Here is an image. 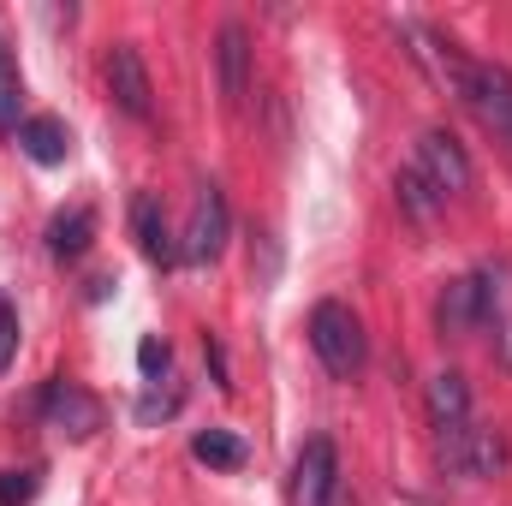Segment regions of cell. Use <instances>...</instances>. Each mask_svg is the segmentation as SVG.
<instances>
[{
  "mask_svg": "<svg viewBox=\"0 0 512 506\" xmlns=\"http://www.w3.org/2000/svg\"><path fill=\"white\" fill-rule=\"evenodd\" d=\"M310 352L322 358V370L334 381H352L364 364H370V340H364V322L352 304L340 298H322L310 310Z\"/></svg>",
  "mask_w": 512,
  "mask_h": 506,
  "instance_id": "obj_1",
  "label": "cell"
},
{
  "mask_svg": "<svg viewBox=\"0 0 512 506\" xmlns=\"http://www.w3.org/2000/svg\"><path fill=\"white\" fill-rule=\"evenodd\" d=\"M42 423L54 429V435H66V441H90L102 423H108V411H102V399L90 393V387H78V381H48L42 387Z\"/></svg>",
  "mask_w": 512,
  "mask_h": 506,
  "instance_id": "obj_2",
  "label": "cell"
},
{
  "mask_svg": "<svg viewBox=\"0 0 512 506\" xmlns=\"http://www.w3.org/2000/svg\"><path fill=\"white\" fill-rule=\"evenodd\" d=\"M441 465L453 477H501L507 471V441L483 423H459V429H441Z\"/></svg>",
  "mask_w": 512,
  "mask_h": 506,
  "instance_id": "obj_3",
  "label": "cell"
},
{
  "mask_svg": "<svg viewBox=\"0 0 512 506\" xmlns=\"http://www.w3.org/2000/svg\"><path fill=\"white\" fill-rule=\"evenodd\" d=\"M423 179H429V191L441 197V203H453V197H465L471 191V155H465V143L453 137V131H423V143H417V161H411Z\"/></svg>",
  "mask_w": 512,
  "mask_h": 506,
  "instance_id": "obj_4",
  "label": "cell"
},
{
  "mask_svg": "<svg viewBox=\"0 0 512 506\" xmlns=\"http://www.w3.org/2000/svg\"><path fill=\"white\" fill-rule=\"evenodd\" d=\"M233 239V215H227V197L221 185H203L197 203H191V221L179 233V262H215Z\"/></svg>",
  "mask_w": 512,
  "mask_h": 506,
  "instance_id": "obj_5",
  "label": "cell"
},
{
  "mask_svg": "<svg viewBox=\"0 0 512 506\" xmlns=\"http://www.w3.org/2000/svg\"><path fill=\"white\" fill-rule=\"evenodd\" d=\"M459 102L483 120V126L495 131V137H507L512 143V78L501 66H483V60H465V78H459Z\"/></svg>",
  "mask_w": 512,
  "mask_h": 506,
  "instance_id": "obj_6",
  "label": "cell"
},
{
  "mask_svg": "<svg viewBox=\"0 0 512 506\" xmlns=\"http://www.w3.org/2000/svg\"><path fill=\"white\" fill-rule=\"evenodd\" d=\"M292 506H340V453L328 435H310L292 465Z\"/></svg>",
  "mask_w": 512,
  "mask_h": 506,
  "instance_id": "obj_7",
  "label": "cell"
},
{
  "mask_svg": "<svg viewBox=\"0 0 512 506\" xmlns=\"http://www.w3.org/2000/svg\"><path fill=\"white\" fill-rule=\"evenodd\" d=\"M102 72H108V96L120 102V114H131V120L155 114V84H149V66H143L137 42H114Z\"/></svg>",
  "mask_w": 512,
  "mask_h": 506,
  "instance_id": "obj_8",
  "label": "cell"
},
{
  "mask_svg": "<svg viewBox=\"0 0 512 506\" xmlns=\"http://www.w3.org/2000/svg\"><path fill=\"white\" fill-rule=\"evenodd\" d=\"M131 233H137V251L149 256L155 268H173L179 262V233H173V221H167V209H161L155 191H137L131 197Z\"/></svg>",
  "mask_w": 512,
  "mask_h": 506,
  "instance_id": "obj_9",
  "label": "cell"
},
{
  "mask_svg": "<svg viewBox=\"0 0 512 506\" xmlns=\"http://www.w3.org/2000/svg\"><path fill=\"white\" fill-rule=\"evenodd\" d=\"M477 280H483V328L495 334V358L512 370V262H489Z\"/></svg>",
  "mask_w": 512,
  "mask_h": 506,
  "instance_id": "obj_10",
  "label": "cell"
},
{
  "mask_svg": "<svg viewBox=\"0 0 512 506\" xmlns=\"http://www.w3.org/2000/svg\"><path fill=\"white\" fill-rule=\"evenodd\" d=\"M435 322H441V334H453V340L477 334V328H483V280H477V274L447 280L441 298H435Z\"/></svg>",
  "mask_w": 512,
  "mask_h": 506,
  "instance_id": "obj_11",
  "label": "cell"
},
{
  "mask_svg": "<svg viewBox=\"0 0 512 506\" xmlns=\"http://www.w3.org/2000/svg\"><path fill=\"white\" fill-rule=\"evenodd\" d=\"M221 90L233 108L251 102V30L245 24H221Z\"/></svg>",
  "mask_w": 512,
  "mask_h": 506,
  "instance_id": "obj_12",
  "label": "cell"
},
{
  "mask_svg": "<svg viewBox=\"0 0 512 506\" xmlns=\"http://www.w3.org/2000/svg\"><path fill=\"white\" fill-rule=\"evenodd\" d=\"M18 149H24L36 167H60V161L72 155V131H66V120H54V114H30V120L18 126Z\"/></svg>",
  "mask_w": 512,
  "mask_h": 506,
  "instance_id": "obj_13",
  "label": "cell"
},
{
  "mask_svg": "<svg viewBox=\"0 0 512 506\" xmlns=\"http://www.w3.org/2000/svg\"><path fill=\"white\" fill-rule=\"evenodd\" d=\"M90 239H96V215L84 203L78 209H60L48 221V256H60V262H78V256L90 251Z\"/></svg>",
  "mask_w": 512,
  "mask_h": 506,
  "instance_id": "obj_14",
  "label": "cell"
},
{
  "mask_svg": "<svg viewBox=\"0 0 512 506\" xmlns=\"http://www.w3.org/2000/svg\"><path fill=\"white\" fill-rule=\"evenodd\" d=\"M429 417H435V429L471 423V387H465L459 370H441V376L429 381Z\"/></svg>",
  "mask_w": 512,
  "mask_h": 506,
  "instance_id": "obj_15",
  "label": "cell"
},
{
  "mask_svg": "<svg viewBox=\"0 0 512 506\" xmlns=\"http://www.w3.org/2000/svg\"><path fill=\"white\" fill-rule=\"evenodd\" d=\"M393 197H399V209H405V215H411L417 227H429V221H435V215L447 209V203H441V197L429 191V179H423L417 167H399V173H393Z\"/></svg>",
  "mask_w": 512,
  "mask_h": 506,
  "instance_id": "obj_16",
  "label": "cell"
},
{
  "mask_svg": "<svg viewBox=\"0 0 512 506\" xmlns=\"http://www.w3.org/2000/svg\"><path fill=\"white\" fill-rule=\"evenodd\" d=\"M191 459L209 465V471H239V465H245V441L227 435V429H203V435L191 441Z\"/></svg>",
  "mask_w": 512,
  "mask_h": 506,
  "instance_id": "obj_17",
  "label": "cell"
},
{
  "mask_svg": "<svg viewBox=\"0 0 512 506\" xmlns=\"http://www.w3.org/2000/svg\"><path fill=\"white\" fill-rule=\"evenodd\" d=\"M18 102H24V84H18V60H12V48H6V36H0V131H18Z\"/></svg>",
  "mask_w": 512,
  "mask_h": 506,
  "instance_id": "obj_18",
  "label": "cell"
},
{
  "mask_svg": "<svg viewBox=\"0 0 512 506\" xmlns=\"http://www.w3.org/2000/svg\"><path fill=\"white\" fill-rule=\"evenodd\" d=\"M42 489V471H0V506H30Z\"/></svg>",
  "mask_w": 512,
  "mask_h": 506,
  "instance_id": "obj_19",
  "label": "cell"
},
{
  "mask_svg": "<svg viewBox=\"0 0 512 506\" xmlns=\"http://www.w3.org/2000/svg\"><path fill=\"white\" fill-rule=\"evenodd\" d=\"M173 411H179V387L149 381V387H143V399H137V417H143V423H155V417H173Z\"/></svg>",
  "mask_w": 512,
  "mask_h": 506,
  "instance_id": "obj_20",
  "label": "cell"
},
{
  "mask_svg": "<svg viewBox=\"0 0 512 506\" xmlns=\"http://www.w3.org/2000/svg\"><path fill=\"white\" fill-rule=\"evenodd\" d=\"M12 352H18V310H12V298L0 292V370L12 364Z\"/></svg>",
  "mask_w": 512,
  "mask_h": 506,
  "instance_id": "obj_21",
  "label": "cell"
},
{
  "mask_svg": "<svg viewBox=\"0 0 512 506\" xmlns=\"http://www.w3.org/2000/svg\"><path fill=\"white\" fill-rule=\"evenodd\" d=\"M137 370H143L149 381H161V376H167V340H155V334H149V340L137 346Z\"/></svg>",
  "mask_w": 512,
  "mask_h": 506,
  "instance_id": "obj_22",
  "label": "cell"
}]
</instances>
